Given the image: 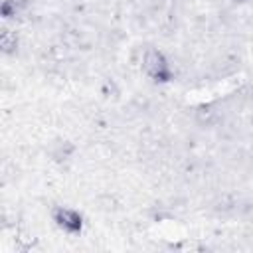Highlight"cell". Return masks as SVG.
<instances>
[{"label": "cell", "instance_id": "3957f363", "mask_svg": "<svg viewBox=\"0 0 253 253\" xmlns=\"http://www.w3.org/2000/svg\"><path fill=\"white\" fill-rule=\"evenodd\" d=\"M28 6V0H4L0 6V14L4 18H16L20 16Z\"/></svg>", "mask_w": 253, "mask_h": 253}, {"label": "cell", "instance_id": "6da1fadb", "mask_svg": "<svg viewBox=\"0 0 253 253\" xmlns=\"http://www.w3.org/2000/svg\"><path fill=\"white\" fill-rule=\"evenodd\" d=\"M142 69L154 81H170L172 79V71H170L168 59H166V55L160 49L148 47L144 51V55H142Z\"/></svg>", "mask_w": 253, "mask_h": 253}, {"label": "cell", "instance_id": "7a4b0ae2", "mask_svg": "<svg viewBox=\"0 0 253 253\" xmlns=\"http://www.w3.org/2000/svg\"><path fill=\"white\" fill-rule=\"evenodd\" d=\"M53 221H55L61 229H65L67 233H79L81 227H83L81 215H79L75 210L63 208V206H59V208L53 210Z\"/></svg>", "mask_w": 253, "mask_h": 253}, {"label": "cell", "instance_id": "5b68a950", "mask_svg": "<svg viewBox=\"0 0 253 253\" xmlns=\"http://www.w3.org/2000/svg\"><path fill=\"white\" fill-rule=\"evenodd\" d=\"M239 2H245V0H239Z\"/></svg>", "mask_w": 253, "mask_h": 253}, {"label": "cell", "instance_id": "277c9868", "mask_svg": "<svg viewBox=\"0 0 253 253\" xmlns=\"http://www.w3.org/2000/svg\"><path fill=\"white\" fill-rule=\"evenodd\" d=\"M0 47L4 53H14L18 49V36L16 32L8 30V28H2L0 32Z\"/></svg>", "mask_w": 253, "mask_h": 253}]
</instances>
